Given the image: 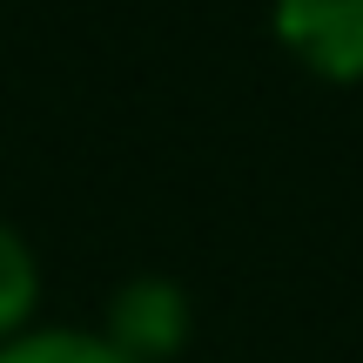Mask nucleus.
I'll list each match as a JSON object with an SVG mask.
<instances>
[{"mask_svg":"<svg viewBox=\"0 0 363 363\" xmlns=\"http://www.w3.org/2000/svg\"><path fill=\"white\" fill-rule=\"evenodd\" d=\"M276 48L323 81H363V0H276Z\"/></svg>","mask_w":363,"mask_h":363,"instance_id":"f257e3e1","label":"nucleus"},{"mask_svg":"<svg viewBox=\"0 0 363 363\" xmlns=\"http://www.w3.org/2000/svg\"><path fill=\"white\" fill-rule=\"evenodd\" d=\"M0 363H128L101 330H61V323H34L13 343H0Z\"/></svg>","mask_w":363,"mask_h":363,"instance_id":"20e7f679","label":"nucleus"},{"mask_svg":"<svg viewBox=\"0 0 363 363\" xmlns=\"http://www.w3.org/2000/svg\"><path fill=\"white\" fill-rule=\"evenodd\" d=\"M101 337L128 363H169L189 343V296H182L169 276H135V283H121L108 296Z\"/></svg>","mask_w":363,"mask_h":363,"instance_id":"f03ea898","label":"nucleus"},{"mask_svg":"<svg viewBox=\"0 0 363 363\" xmlns=\"http://www.w3.org/2000/svg\"><path fill=\"white\" fill-rule=\"evenodd\" d=\"M34 316H40V262L27 249V235L0 216V343L34 330Z\"/></svg>","mask_w":363,"mask_h":363,"instance_id":"7ed1b4c3","label":"nucleus"}]
</instances>
